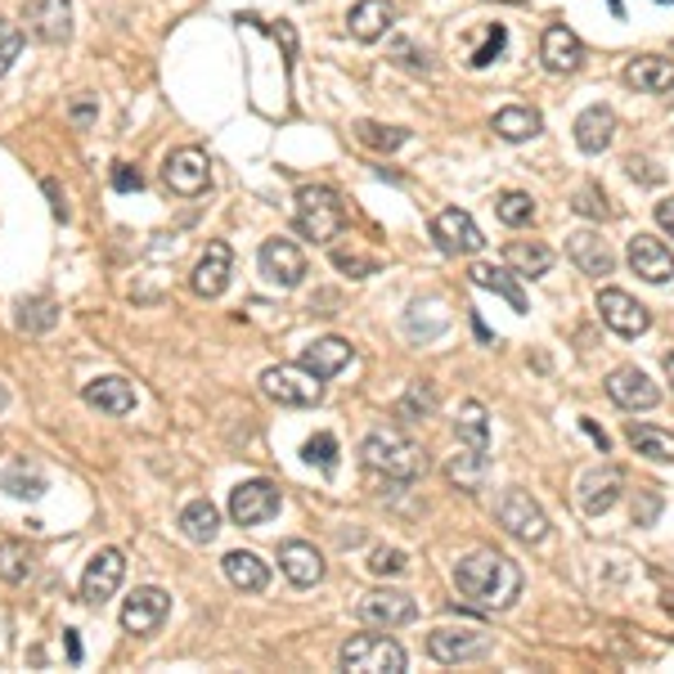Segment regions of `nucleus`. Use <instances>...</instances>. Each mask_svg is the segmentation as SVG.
<instances>
[{
  "instance_id": "obj_24",
  "label": "nucleus",
  "mask_w": 674,
  "mask_h": 674,
  "mask_svg": "<svg viewBox=\"0 0 674 674\" xmlns=\"http://www.w3.org/2000/svg\"><path fill=\"white\" fill-rule=\"evenodd\" d=\"M625 86H634L643 95H665V91H674V63L656 59V54H639L625 63Z\"/></svg>"
},
{
  "instance_id": "obj_4",
  "label": "nucleus",
  "mask_w": 674,
  "mask_h": 674,
  "mask_svg": "<svg viewBox=\"0 0 674 674\" xmlns=\"http://www.w3.org/2000/svg\"><path fill=\"white\" fill-rule=\"evenodd\" d=\"M343 670H356V674H400L404 670V647L387 634H356L343 643L337 652Z\"/></svg>"
},
{
  "instance_id": "obj_18",
  "label": "nucleus",
  "mask_w": 674,
  "mask_h": 674,
  "mask_svg": "<svg viewBox=\"0 0 674 674\" xmlns=\"http://www.w3.org/2000/svg\"><path fill=\"white\" fill-rule=\"evenodd\" d=\"M122 576H126V558H122L117 549H99V554L86 562V576H82V602L99 607L104 598L117 593Z\"/></svg>"
},
{
  "instance_id": "obj_57",
  "label": "nucleus",
  "mask_w": 674,
  "mask_h": 674,
  "mask_svg": "<svg viewBox=\"0 0 674 674\" xmlns=\"http://www.w3.org/2000/svg\"><path fill=\"white\" fill-rule=\"evenodd\" d=\"M6 404H10V391H6V382H0V410H6Z\"/></svg>"
},
{
  "instance_id": "obj_33",
  "label": "nucleus",
  "mask_w": 674,
  "mask_h": 674,
  "mask_svg": "<svg viewBox=\"0 0 674 674\" xmlns=\"http://www.w3.org/2000/svg\"><path fill=\"white\" fill-rule=\"evenodd\" d=\"M459 436H463V445H472V450H491V419H486V404L482 400H463L459 404Z\"/></svg>"
},
{
  "instance_id": "obj_17",
  "label": "nucleus",
  "mask_w": 674,
  "mask_h": 674,
  "mask_svg": "<svg viewBox=\"0 0 674 674\" xmlns=\"http://www.w3.org/2000/svg\"><path fill=\"white\" fill-rule=\"evenodd\" d=\"M230 275H234V252H230V243H208V252L198 256V265H193V293L198 297H221L225 288H230Z\"/></svg>"
},
{
  "instance_id": "obj_50",
  "label": "nucleus",
  "mask_w": 674,
  "mask_h": 674,
  "mask_svg": "<svg viewBox=\"0 0 674 674\" xmlns=\"http://www.w3.org/2000/svg\"><path fill=\"white\" fill-rule=\"evenodd\" d=\"M391 54H396L404 67H419V73H428V67H432V63H428V54H419V50H414V41H404V36H400V41H391Z\"/></svg>"
},
{
  "instance_id": "obj_34",
  "label": "nucleus",
  "mask_w": 674,
  "mask_h": 674,
  "mask_svg": "<svg viewBox=\"0 0 674 674\" xmlns=\"http://www.w3.org/2000/svg\"><path fill=\"white\" fill-rule=\"evenodd\" d=\"M472 284H477V288H491L495 297H504L513 310H526V297H522V288L513 284V275H508V270H499V265H472Z\"/></svg>"
},
{
  "instance_id": "obj_30",
  "label": "nucleus",
  "mask_w": 674,
  "mask_h": 674,
  "mask_svg": "<svg viewBox=\"0 0 674 674\" xmlns=\"http://www.w3.org/2000/svg\"><path fill=\"white\" fill-rule=\"evenodd\" d=\"M391 19H396L391 0H360V6L351 10V19H347V28H351L356 41H378L391 28Z\"/></svg>"
},
{
  "instance_id": "obj_14",
  "label": "nucleus",
  "mask_w": 674,
  "mask_h": 674,
  "mask_svg": "<svg viewBox=\"0 0 674 674\" xmlns=\"http://www.w3.org/2000/svg\"><path fill=\"white\" fill-rule=\"evenodd\" d=\"M23 23L36 41L45 45H63L73 36V6L67 0H28L23 6Z\"/></svg>"
},
{
  "instance_id": "obj_7",
  "label": "nucleus",
  "mask_w": 674,
  "mask_h": 674,
  "mask_svg": "<svg viewBox=\"0 0 674 674\" xmlns=\"http://www.w3.org/2000/svg\"><path fill=\"white\" fill-rule=\"evenodd\" d=\"M261 391L275 400V404H315L319 400V378L310 369H293V365H275V369H265L261 373Z\"/></svg>"
},
{
  "instance_id": "obj_36",
  "label": "nucleus",
  "mask_w": 674,
  "mask_h": 674,
  "mask_svg": "<svg viewBox=\"0 0 674 674\" xmlns=\"http://www.w3.org/2000/svg\"><path fill=\"white\" fill-rule=\"evenodd\" d=\"M495 217H499L504 225H530V221H535V202H530V193L508 189V193L495 198Z\"/></svg>"
},
{
  "instance_id": "obj_43",
  "label": "nucleus",
  "mask_w": 674,
  "mask_h": 674,
  "mask_svg": "<svg viewBox=\"0 0 674 674\" xmlns=\"http://www.w3.org/2000/svg\"><path fill=\"white\" fill-rule=\"evenodd\" d=\"M19 54H23V32H19L10 19H0V77L10 73Z\"/></svg>"
},
{
  "instance_id": "obj_52",
  "label": "nucleus",
  "mask_w": 674,
  "mask_h": 674,
  "mask_svg": "<svg viewBox=\"0 0 674 674\" xmlns=\"http://www.w3.org/2000/svg\"><path fill=\"white\" fill-rule=\"evenodd\" d=\"M656 225L674 239V198H661V202H656Z\"/></svg>"
},
{
  "instance_id": "obj_5",
  "label": "nucleus",
  "mask_w": 674,
  "mask_h": 674,
  "mask_svg": "<svg viewBox=\"0 0 674 674\" xmlns=\"http://www.w3.org/2000/svg\"><path fill=\"white\" fill-rule=\"evenodd\" d=\"M495 517H499V526H504L508 535L526 539V545H539V539L549 535V517H545V508H539L526 491H504L499 504H495Z\"/></svg>"
},
{
  "instance_id": "obj_20",
  "label": "nucleus",
  "mask_w": 674,
  "mask_h": 674,
  "mask_svg": "<svg viewBox=\"0 0 674 674\" xmlns=\"http://www.w3.org/2000/svg\"><path fill=\"white\" fill-rule=\"evenodd\" d=\"M280 571L297 585V589H310L324 580V558L315 545H306V539H284L280 545Z\"/></svg>"
},
{
  "instance_id": "obj_32",
  "label": "nucleus",
  "mask_w": 674,
  "mask_h": 674,
  "mask_svg": "<svg viewBox=\"0 0 674 674\" xmlns=\"http://www.w3.org/2000/svg\"><path fill=\"white\" fill-rule=\"evenodd\" d=\"M539 126H545V122H539V113L535 108H522V104H508V108L495 113V135H499V140H508V145L535 140Z\"/></svg>"
},
{
  "instance_id": "obj_49",
  "label": "nucleus",
  "mask_w": 674,
  "mask_h": 674,
  "mask_svg": "<svg viewBox=\"0 0 674 674\" xmlns=\"http://www.w3.org/2000/svg\"><path fill=\"white\" fill-rule=\"evenodd\" d=\"M67 117H73V126H77V130H86V126L99 117V99H95V95H77V99H73V108H67Z\"/></svg>"
},
{
  "instance_id": "obj_2",
  "label": "nucleus",
  "mask_w": 674,
  "mask_h": 674,
  "mask_svg": "<svg viewBox=\"0 0 674 674\" xmlns=\"http://www.w3.org/2000/svg\"><path fill=\"white\" fill-rule=\"evenodd\" d=\"M360 459H365L369 472H378V477H387V482H414V477H419V467H423L419 445H414L410 436L391 432V428L369 432L365 445H360Z\"/></svg>"
},
{
  "instance_id": "obj_28",
  "label": "nucleus",
  "mask_w": 674,
  "mask_h": 674,
  "mask_svg": "<svg viewBox=\"0 0 674 674\" xmlns=\"http://www.w3.org/2000/svg\"><path fill=\"white\" fill-rule=\"evenodd\" d=\"M504 261L517 270V280H539V275H549L554 252L545 243H535V239H513L504 248Z\"/></svg>"
},
{
  "instance_id": "obj_54",
  "label": "nucleus",
  "mask_w": 674,
  "mask_h": 674,
  "mask_svg": "<svg viewBox=\"0 0 674 674\" xmlns=\"http://www.w3.org/2000/svg\"><path fill=\"white\" fill-rule=\"evenodd\" d=\"M275 36L284 41V50H288V54L297 50V36H293V28H288V23H280V28H275Z\"/></svg>"
},
{
  "instance_id": "obj_21",
  "label": "nucleus",
  "mask_w": 674,
  "mask_h": 674,
  "mask_svg": "<svg viewBox=\"0 0 674 674\" xmlns=\"http://www.w3.org/2000/svg\"><path fill=\"white\" fill-rule=\"evenodd\" d=\"M567 256L585 270V275H593V280H602V275H612V270H617L612 248H607V239L593 234V230H576V234H567Z\"/></svg>"
},
{
  "instance_id": "obj_8",
  "label": "nucleus",
  "mask_w": 674,
  "mask_h": 674,
  "mask_svg": "<svg viewBox=\"0 0 674 674\" xmlns=\"http://www.w3.org/2000/svg\"><path fill=\"white\" fill-rule=\"evenodd\" d=\"M256 265H261V275L280 288H297L306 280V256L293 239H265L256 252Z\"/></svg>"
},
{
  "instance_id": "obj_19",
  "label": "nucleus",
  "mask_w": 674,
  "mask_h": 674,
  "mask_svg": "<svg viewBox=\"0 0 674 674\" xmlns=\"http://www.w3.org/2000/svg\"><path fill=\"white\" fill-rule=\"evenodd\" d=\"M607 396H612L621 410H634V414L639 410H656V400H661L656 382L634 365H625V369H617L612 378H607Z\"/></svg>"
},
{
  "instance_id": "obj_51",
  "label": "nucleus",
  "mask_w": 674,
  "mask_h": 674,
  "mask_svg": "<svg viewBox=\"0 0 674 674\" xmlns=\"http://www.w3.org/2000/svg\"><path fill=\"white\" fill-rule=\"evenodd\" d=\"M140 185H145V176L135 171V167H126V162H117V167H113V189L130 193V189H140Z\"/></svg>"
},
{
  "instance_id": "obj_3",
  "label": "nucleus",
  "mask_w": 674,
  "mask_h": 674,
  "mask_svg": "<svg viewBox=\"0 0 674 674\" xmlns=\"http://www.w3.org/2000/svg\"><path fill=\"white\" fill-rule=\"evenodd\" d=\"M297 230L302 239L310 243H333L337 234H343L347 225V208H343V198H337L328 185H306L297 189Z\"/></svg>"
},
{
  "instance_id": "obj_25",
  "label": "nucleus",
  "mask_w": 674,
  "mask_h": 674,
  "mask_svg": "<svg viewBox=\"0 0 674 674\" xmlns=\"http://www.w3.org/2000/svg\"><path fill=\"white\" fill-rule=\"evenodd\" d=\"M612 140H617V113H612V108L593 104V108H585V113L576 117V145H580L585 154H602Z\"/></svg>"
},
{
  "instance_id": "obj_22",
  "label": "nucleus",
  "mask_w": 674,
  "mask_h": 674,
  "mask_svg": "<svg viewBox=\"0 0 674 674\" xmlns=\"http://www.w3.org/2000/svg\"><path fill=\"white\" fill-rule=\"evenodd\" d=\"M621 486H625V477H621L617 467H593V472H585V477H580V508L589 517L607 513V508L621 499Z\"/></svg>"
},
{
  "instance_id": "obj_29",
  "label": "nucleus",
  "mask_w": 674,
  "mask_h": 674,
  "mask_svg": "<svg viewBox=\"0 0 674 674\" xmlns=\"http://www.w3.org/2000/svg\"><path fill=\"white\" fill-rule=\"evenodd\" d=\"M225 580L234 585V589H243V593H261L265 585H270V567L256 558V554H248V549H234V554H225Z\"/></svg>"
},
{
  "instance_id": "obj_6",
  "label": "nucleus",
  "mask_w": 674,
  "mask_h": 674,
  "mask_svg": "<svg viewBox=\"0 0 674 674\" xmlns=\"http://www.w3.org/2000/svg\"><path fill=\"white\" fill-rule=\"evenodd\" d=\"M428 652L441 661V665H459V661H472V656H486L491 652V634L482 625H441L428 634Z\"/></svg>"
},
{
  "instance_id": "obj_35",
  "label": "nucleus",
  "mask_w": 674,
  "mask_h": 674,
  "mask_svg": "<svg viewBox=\"0 0 674 674\" xmlns=\"http://www.w3.org/2000/svg\"><path fill=\"white\" fill-rule=\"evenodd\" d=\"M630 445L656 463H674V432L665 428H652V423H634L630 428Z\"/></svg>"
},
{
  "instance_id": "obj_31",
  "label": "nucleus",
  "mask_w": 674,
  "mask_h": 674,
  "mask_svg": "<svg viewBox=\"0 0 674 674\" xmlns=\"http://www.w3.org/2000/svg\"><path fill=\"white\" fill-rule=\"evenodd\" d=\"M180 530H185V539H193V545H212L217 530H221L217 504H212V499H193V504H185V508H180Z\"/></svg>"
},
{
  "instance_id": "obj_55",
  "label": "nucleus",
  "mask_w": 674,
  "mask_h": 674,
  "mask_svg": "<svg viewBox=\"0 0 674 674\" xmlns=\"http://www.w3.org/2000/svg\"><path fill=\"white\" fill-rule=\"evenodd\" d=\"M63 643H67V656H73V661H82V643H77V634H73V630L63 634Z\"/></svg>"
},
{
  "instance_id": "obj_26",
  "label": "nucleus",
  "mask_w": 674,
  "mask_h": 674,
  "mask_svg": "<svg viewBox=\"0 0 674 674\" xmlns=\"http://www.w3.org/2000/svg\"><path fill=\"white\" fill-rule=\"evenodd\" d=\"M347 365H351V343H343V337H319V343H310L302 351V369H310L319 382L343 373Z\"/></svg>"
},
{
  "instance_id": "obj_38",
  "label": "nucleus",
  "mask_w": 674,
  "mask_h": 674,
  "mask_svg": "<svg viewBox=\"0 0 674 674\" xmlns=\"http://www.w3.org/2000/svg\"><path fill=\"white\" fill-rule=\"evenodd\" d=\"M356 135H360V145H369V149H378V154H391V149H400L404 140H410V130H400V126H378V122H360Z\"/></svg>"
},
{
  "instance_id": "obj_53",
  "label": "nucleus",
  "mask_w": 674,
  "mask_h": 674,
  "mask_svg": "<svg viewBox=\"0 0 674 674\" xmlns=\"http://www.w3.org/2000/svg\"><path fill=\"white\" fill-rule=\"evenodd\" d=\"M45 193H50V202H54V217H67V208H63V198H59V185H54V180H45Z\"/></svg>"
},
{
  "instance_id": "obj_11",
  "label": "nucleus",
  "mask_w": 674,
  "mask_h": 674,
  "mask_svg": "<svg viewBox=\"0 0 674 674\" xmlns=\"http://www.w3.org/2000/svg\"><path fill=\"white\" fill-rule=\"evenodd\" d=\"M167 617H171V598L162 589H154V585L135 589L122 602V630L126 634H154V630H162Z\"/></svg>"
},
{
  "instance_id": "obj_56",
  "label": "nucleus",
  "mask_w": 674,
  "mask_h": 674,
  "mask_svg": "<svg viewBox=\"0 0 674 674\" xmlns=\"http://www.w3.org/2000/svg\"><path fill=\"white\" fill-rule=\"evenodd\" d=\"M665 373H670V382H674V351L665 356Z\"/></svg>"
},
{
  "instance_id": "obj_37",
  "label": "nucleus",
  "mask_w": 674,
  "mask_h": 674,
  "mask_svg": "<svg viewBox=\"0 0 674 674\" xmlns=\"http://www.w3.org/2000/svg\"><path fill=\"white\" fill-rule=\"evenodd\" d=\"M0 576H6L10 585H23V580L32 576V554H28V545H19V539H6V545H0Z\"/></svg>"
},
{
  "instance_id": "obj_15",
  "label": "nucleus",
  "mask_w": 674,
  "mask_h": 674,
  "mask_svg": "<svg viewBox=\"0 0 674 674\" xmlns=\"http://www.w3.org/2000/svg\"><path fill=\"white\" fill-rule=\"evenodd\" d=\"M432 239H436V248L445 256H472V252H482V243H486L477 221H472L467 212H459V208H450V212H441L432 221Z\"/></svg>"
},
{
  "instance_id": "obj_40",
  "label": "nucleus",
  "mask_w": 674,
  "mask_h": 674,
  "mask_svg": "<svg viewBox=\"0 0 674 674\" xmlns=\"http://www.w3.org/2000/svg\"><path fill=\"white\" fill-rule=\"evenodd\" d=\"M432 410H436V391H432L428 382H414L410 391L400 396V419L423 423V419H432Z\"/></svg>"
},
{
  "instance_id": "obj_41",
  "label": "nucleus",
  "mask_w": 674,
  "mask_h": 674,
  "mask_svg": "<svg viewBox=\"0 0 674 674\" xmlns=\"http://www.w3.org/2000/svg\"><path fill=\"white\" fill-rule=\"evenodd\" d=\"M6 491H10L14 499H41V495H45V482H41V472H32L28 463H14V467L6 472Z\"/></svg>"
},
{
  "instance_id": "obj_12",
  "label": "nucleus",
  "mask_w": 674,
  "mask_h": 674,
  "mask_svg": "<svg viewBox=\"0 0 674 674\" xmlns=\"http://www.w3.org/2000/svg\"><path fill=\"white\" fill-rule=\"evenodd\" d=\"M598 315H602V324H607V328L621 333V337H643V333L652 328L647 306H643V302H634V297H630V293H621V288H602V293H598Z\"/></svg>"
},
{
  "instance_id": "obj_46",
  "label": "nucleus",
  "mask_w": 674,
  "mask_h": 674,
  "mask_svg": "<svg viewBox=\"0 0 674 674\" xmlns=\"http://www.w3.org/2000/svg\"><path fill=\"white\" fill-rule=\"evenodd\" d=\"M54 319H59L54 302H32V306H23V315H19V324H23V328H32V333L54 328Z\"/></svg>"
},
{
  "instance_id": "obj_47",
  "label": "nucleus",
  "mask_w": 674,
  "mask_h": 674,
  "mask_svg": "<svg viewBox=\"0 0 674 674\" xmlns=\"http://www.w3.org/2000/svg\"><path fill=\"white\" fill-rule=\"evenodd\" d=\"M333 265L347 270L351 280H365V275H373V270H378V261L373 256H360V252H333Z\"/></svg>"
},
{
  "instance_id": "obj_58",
  "label": "nucleus",
  "mask_w": 674,
  "mask_h": 674,
  "mask_svg": "<svg viewBox=\"0 0 674 674\" xmlns=\"http://www.w3.org/2000/svg\"><path fill=\"white\" fill-rule=\"evenodd\" d=\"M504 6H522V0H504Z\"/></svg>"
},
{
  "instance_id": "obj_39",
  "label": "nucleus",
  "mask_w": 674,
  "mask_h": 674,
  "mask_svg": "<svg viewBox=\"0 0 674 674\" xmlns=\"http://www.w3.org/2000/svg\"><path fill=\"white\" fill-rule=\"evenodd\" d=\"M482 467H486V454L482 450H472V445H459V454L450 459V477L459 482V486H477L482 482Z\"/></svg>"
},
{
  "instance_id": "obj_27",
  "label": "nucleus",
  "mask_w": 674,
  "mask_h": 674,
  "mask_svg": "<svg viewBox=\"0 0 674 674\" xmlns=\"http://www.w3.org/2000/svg\"><path fill=\"white\" fill-rule=\"evenodd\" d=\"M86 404H95V410H104V414H113V419H122V414H130L135 410V387L126 382V378H95V382H86Z\"/></svg>"
},
{
  "instance_id": "obj_1",
  "label": "nucleus",
  "mask_w": 674,
  "mask_h": 674,
  "mask_svg": "<svg viewBox=\"0 0 674 674\" xmlns=\"http://www.w3.org/2000/svg\"><path fill=\"white\" fill-rule=\"evenodd\" d=\"M454 589L482 612H504L522 593V567L495 549H477L454 562Z\"/></svg>"
},
{
  "instance_id": "obj_45",
  "label": "nucleus",
  "mask_w": 674,
  "mask_h": 674,
  "mask_svg": "<svg viewBox=\"0 0 674 674\" xmlns=\"http://www.w3.org/2000/svg\"><path fill=\"white\" fill-rule=\"evenodd\" d=\"M306 463H319L324 472H333V467H337V441H333L328 432L310 436V441H306Z\"/></svg>"
},
{
  "instance_id": "obj_10",
  "label": "nucleus",
  "mask_w": 674,
  "mask_h": 674,
  "mask_svg": "<svg viewBox=\"0 0 674 674\" xmlns=\"http://www.w3.org/2000/svg\"><path fill=\"white\" fill-rule=\"evenodd\" d=\"M280 486H270V482H239L234 491H230V517L239 522V526H261V522H270L280 513Z\"/></svg>"
},
{
  "instance_id": "obj_44",
  "label": "nucleus",
  "mask_w": 674,
  "mask_h": 674,
  "mask_svg": "<svg viewBox=\"0 0 674 674\" xmlns=\"http://www.w3.org/2000/svg\"><path fill=\"white\" fill-rule=\"evenodd\" d=\"M504 45H508V32H504V23H495V28L486 32V41H482L477 50H472V59H467V63H472V67H486V63H495V59H499V50H504Z\"/></svg>"
},
{
  "instance_id": "obj_48",
  "label": "nucleus",
  "mask_w": 674,
  "mask_h": 674,
  "mask_svg": "<svg viewBox=\"0 0 674 674\" xmlns=\"http://www.w3.org/2000/svg\"><path fill=\"white\" fill-rule=\"evenodd\" d=\"M404 567H410V562H404L400 549H373V558H369V571L373 576H400Z\"/></svg>"
},
{
  "instance_id": "obj_13",
  "label": "nucleus",
  "mask_w": 674,
  "mask_h": 674,
  "mask_svg": "<svg viewBox=\"0 0 674 674\" xmlns=\"http://www.w3.org/2000/svg\"><path fill=\"white\" fill-rule=\"evenodd\" d=\"M162 176H167V189H171V193L198 198L202 189L212 185V162H208V154H202V149H176V154L167 158Z\"/></svg>"
},
{
  "instance_id": "obj_42",
  "label": "nucleus",
  "mask_w": 674,
  "mask_h": 674,
  "mask_svg": "<svg viewBox=\"0 0 674 674\" xmlns=\"http://www.w3.org/2000/svg\"><path fill=\"white\" fill-rule=\"evenodd\" d=\"M571 208L580 212V217H593V221H607V217H617V208L612 202H607V193L598 189V185H585L580 193H576V202Z\"/></svg>"
},
{
  "instance_id": "obj_16",
  "label": "nucleus",
  "mask_w": 674,
  "mask_h": 674,
  "mask_svg": "<svg viewBox=\"0 0 674 674\" xmlns=\"http://www.w3.org/2000/svg\"><path fill=\"white\" fill-rule=\"evenodd\" d=\"M625 261H630V270H634L643 284H670V280H674V252H670L661 239H652V234L630 239Z\"/></svg>"
},
{
  "instance_id": "obj_9",
  "label": "nucleus",
  "mask_w": 674,
  "mask_h": 674,
  "mask_svg": "<svg viewBox=\"0 0 674 674\" xmlns=\"http://www.w3.org/2000/svg\"><path fill=\"white\" fill-rule=\"evenodd\" d=\"M419 617V602L400 589H373L360 598V621L369 630H396V625H410Z\"/></svg>"
},
{
  "instance_id": "obj_23",
  "label": "nucleus",
  "mask_w": 674,
  "mask_h": 674,
  "mask_svg": "<svg viewBox=\"0 0 674 674\" xmlns=\"http://www.w3.org/2000/svg\"><path fill=\"white\" fill-rule=\"evenodd\" d=\"M539 59H545L549 73H576V67L585 63V45H580V36L571 28L554 23L545 32V45H539Z\"/></svg>"
}]
</instances>
